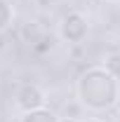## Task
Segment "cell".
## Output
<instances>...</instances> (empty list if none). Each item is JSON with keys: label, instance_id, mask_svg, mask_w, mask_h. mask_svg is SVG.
Wrapping results in <instances>:
<instances>
[{"label": "cell", "instance_id": "cell-2", "mask_svg": "<svg viewBox=\"0 0 120 122\" xmlns=\"http://www.w3.org/2000/svg\"><path fill=\"white\" fill-rule=\"evenodd\" d=\"M21 122H57V117L52 113H47V110H31V113L24 115Z\"/></svg>", "mask_w": 120, "mask_h": 122}, {"label": "cell", "instance_id": "cell-1", "mask_svg": "<svg viewBox=\"0 0 120 122\" xmlns=\"http://www.w3.org/2000/svg\"><path fill=\"white\" fill-rule=\"evenodd\" d=\"M19 103L26 108V110H35V108L43 106V94L38 87H24L19 92Z\"/></svg>", "mask_w": 120, "mask_h": 122}]
</instances>
